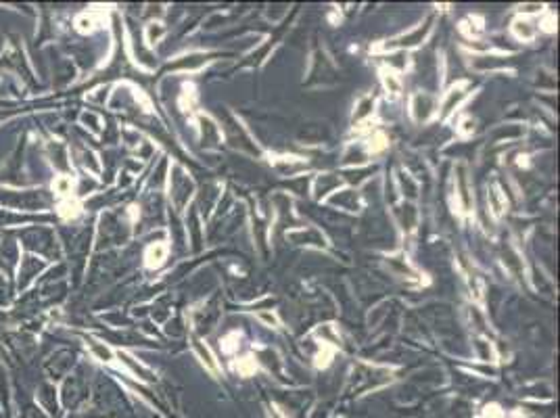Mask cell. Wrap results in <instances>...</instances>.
<instances>
[{"instance_id":"ba28073f","label":"cell","mask_w":560,"mask_h":418,"mask_svg":"<svg viewBox=\"0 0 560 418\" xmlns=\"http://www.w3.org/2000/svg\"><path fill=\"white\" fill-rule=\"evenodd\" d=\"M163 36V27L159 25V23H151L149 25V29H147V38H149V42L153 44L157 38H161Z\"/></svg>"},{"instance_id":"5b68a950","label":"cell","mask_w":560,"mask_h":418,"mask_svg":"<svg viewBox=\"0 0 560 418\" xmlns=\"http://www.w3.org/2000/svg\"><path fill=\"white\" fill-rule=\"evenodd\" d=\"M489 201H492L494 214L500 216V214L504 212V207H506V199L502 197V193L498 190V186H492V190H489Z\"/></svg>"},{"instance_id":"6da1fadb","label":"cell","mask_w":560,"mask_h":418,"mask_svg":"<svg viewBox=\"0 0 560 418\" xmlns=\"http://www.w3.org/2000/svg\"><path fill=\"white\" fill-rule=\"evenodd\" d=\"M412 113H414V117L420 121V119H427L431 113H433V109H431V98L429 96H425V94H416L414 98H412Z\"/></svg>"},{"instance_id":"7a4b0ae2","label":"cell","mask_w":560,"mask_h":418,"mask_svg":"<svg viewBox=\"0 0 560 418\" xmlns=\"http://www.w3.org/2000/svg\"><path fill=\"white\" fill-rule=\"evenodd\" d=\"M165 253H167V249H165V245H161V242H157V245H153V247H149V251H147V266H159L161 261L165 259Z\"/></svg>"},{"instance_id":"277c9868","label":"cell","mask_w":560,"mask_h":418,"mask_svg":"<svg viewBox=\"0 0 560 418\" xmlns=\"http://www.w3.org/2000/svg\"><path fill=\"white\" fill-rule=\"evenodd\" d=\"M512 31L516 33V38H522V40H531V38H533V33H535L533 25H531V23H527V21H514Z\"/></svg>"},{"instance_id":"3957f363","label":"cell","mask_w":560,"mask_h":418,"mask_svg":"<svg viewBox=\"0 0 560 418\" xmlns=\"http://www.w3.org/2000/svg\"><path fill=\"white\" fill-rule=\"evenodd\" d=\"M382 84H384V88H387V92H391L393 96H397V94L401 92V82H399V78H397L395 74H391V72H384V74H382Z\"/></svg>"},{"instance_id":"52a82bcc","label":"cell","mask_w":560,"mask_h":418,"mask_svg":"<svg viewBox=\"0 0 560 418\" xmlns=\"http://www.w3.org/2000/svg\"><path fill=\"white\" fill-rule=\"evenodd\" d=\"M236 370H238L240 374L247 376V374H251V372L255 370V362H253L251 358H244V360H240V362L236 364Z\"/></svg>"},{"instance_id":"30bf717a","label":"cell","mask_w":560,"mask_h":418,"mask_svg":"<svg viewBox=\"0 0 560 418\" xmlns=\"http://www.w3.org/2000/svg\"><path fill=\"white\" fill-rule=\"evenodd\" d=\"M78 25H80V29H90L92 27V19H90V17H88V19L82 17V19H78Z\"/></svg>"},{"instance_id":"8992f818","label":"cell","mask_w":560,"mask_h":418,"mask_svg":"<svg viewBox=\"0 0 560 418\" xmlns=\"http://www.w3.org/2000/svg\"><path fill=\"white\" fill-rule=\"evenodd\" d=\"M197 350H199V354H201L203 362L207 364V368H209V370H214V372H218V362H216V358L212 356V352H209V347H203V343H201V341H197Z\"/></svg>"},{"instance_id":"9c48e42d","label":"cell","mask_w":560,"mask_h":418,"mask_svg":"<svg viewBox=\"0 0 560 418\" xmlns=\"http://www.w3.org/2000/svg\"><path fill=\"white\" fill-rule=\"evenodd\" d=\"M257 318H259L261 322H266L268 326H278L276 316H274V314H270V311H259V314H257Z\"/></svg>"},{"instance_id":"8fae6325","label":"cell","mask_w":560,"mask_h":418,"mask_svg":"<svg viewBox=\"0 0 560 418\" xmlns=\"http://www.w3.org/2000/svg\"><path fill=\"white\" fill-rule=\"evenodd\" d=\"M472 126H475V124H472V119H464V121H462V128H460V130H462L464 134H468V132L472 130Z\"/></svg>"}]
</instances>
